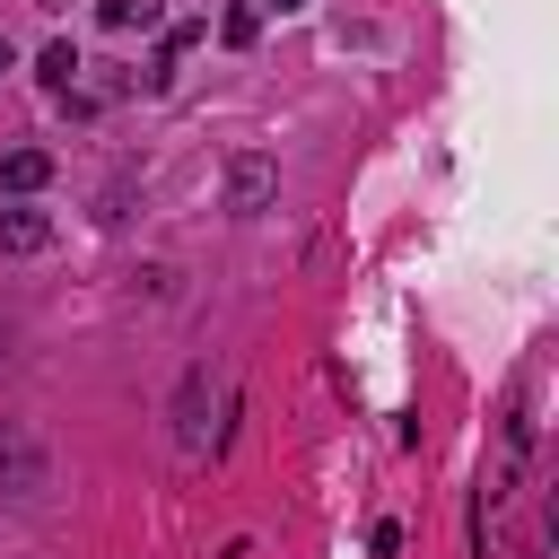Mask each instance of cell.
<instances>
[{
    "label": "cell",
    "instance_id": "obj_8",
    "mask_svg": "<svg viewBox=\"0 0 559 559\" xmlns=\"http://www.w3.org/2000/svg\"><path fill=\"white\" fill-rule=\"evenodd\" d=\"M253 35H262V9H245V0H236V9L218 17V44H236V52H245Z\"/></svg>",
    "mask_w": 559,
    "mask_h": 559
},
{
    "label": "cell",
    "instance_id": "obj_5",
    "mask_svg": "<svg viewBox=\"0 0 559 559\" xmlns=\"http://www.w3.org/2000/svg\"><path fill=\"white\" fill-rule=\"evenodd\" d=\"M44 183H52V157L44 148H9L0 157V192H44Z\"/></svg>",
    "mask_w": 559,
    "mask_h": 559
},
{
    "label": "cell",
    "instance_id": "obj_6",
    "mask_svg": "<svg viewBox=\"0 0 559 559\" xmlns=\"http://www.w3.org/2000/svg\"><path fill=\"white\" fill-rule=\"evenodd\" d=\"M96 17H105V26H114V35H131V26H140V35H148V26H157V17H166V0H96Z\"/></svg>",
    "mask_w": 559,
    "mask_h": 559
},
{
    "label": "cell",
    "instance_id": "obj_7",
    "mask_svg": "<svg viewBox=\"0 0 559 559\" xmlns=\"http://www.w3.org/2000/svg\"><path fill=\"white\" fill-rule=\"evenodd\" d=\"M35 70H44V87H61V96H70V79H79L87 61H79L70 44H44V61H35Z\"/></svg>",
    "mask_w": 559,
    "mask_h": 559
},
{
    "label": "cell",
    "instance_id": "obj_4",
    "mask_svg": "<svg viewBox=\"0 0 559 559\" xmlns=\"http://www.w3.org/2000/svg\"><path fill=\"white\" fill-rule=\"evenodd\" d=\"M44 245H52L44 210H0V253H44Z\"/></svg>",
    "mask_w": 559,
    "mask_h": 559
},
{
    "label": "cell",
    "instance_id": "obj_2",
    "mask_svg": "<svg viewBox=\"0 0 559 559\" xmlns=\"http://www.w3.org/2000/svg\"><path fill=\"white\" fill-rule=\"evenodd\" d=\"M175 445H183V454H210V445H218V419H210V367H192V376L175 384Z\"/></svg>",
    "mask_w": 559,
    "mask_h": 559
},
{
    "label": "cell",
    "instance_id": "obj_9",
    "mask_svg": "<svg viewBox=\"0 0 559 559\" xmlns=\"http://www.w3.org/2000/svg\"><path fill=\"white\" fill-rule=\"evenodd\" d=\"M0 70H17V52H9V44H0Z\"/></svg>",
    "mask_w": 559,
    "mask_h": 559
},
{
    "label": "cell",
    "instance_id": "obj_3",
    "mask_svg": "<svg viewBox=\"0 0 559 559\" xmlns=\"http://www.w3.org/2000/svg\"><path fill=\"white\" fill-rule=\"evenodd\" d=\"M35 489H44V445L17 419H0V498H35Z\"/></svg>",
    "mask_w": 559,
    "mask_h": 559
},
{
    "label": "cell",
    "instance_id": "obj_1",
    "mask_svg": "<svg viewBox=\"0 0 559 559\" xmlns=\"http://www.w3.org/2000/svg\"><path fill=\"white\" fill-rule=\"evenodd\" d=\"M271 201H280V157H262V148L227 157V210L236 218H262Z\"/></svg>",
    "mask_w": 559,
    "mask_h": 559
},
{
    "label": "cell",
    "instance_id": "obj_10",
    "mask_svg": "<svg viewBox=\"0 0 559 559\" xmlns=\"http://www.w3.org/2000/svg\"><path fill=\"white\" fill-rule=\"evenodd\" d=\"M262 9H306V0H262Z\"/></svg>",
    "mask_w": 559,
    "mask_h": 559
}]
</instances>
